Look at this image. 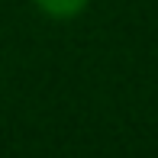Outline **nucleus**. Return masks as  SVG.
<instances>
[{
  "label": "nucleus",
  "instance_id": "nucleus-1",
  "mask_svg": "<svg viewBox=\"0 0 158 158\" xmlns=\"http://www.w3.org/2000/svg\"><path fill=\"white\" fill-rule=\"evenodd\" d=\"M35 6L55 19H71L87 6V0H35Z\"/></svg>",
  "mask_w": 158,
  "mask_h": 158
}]
</instances>
